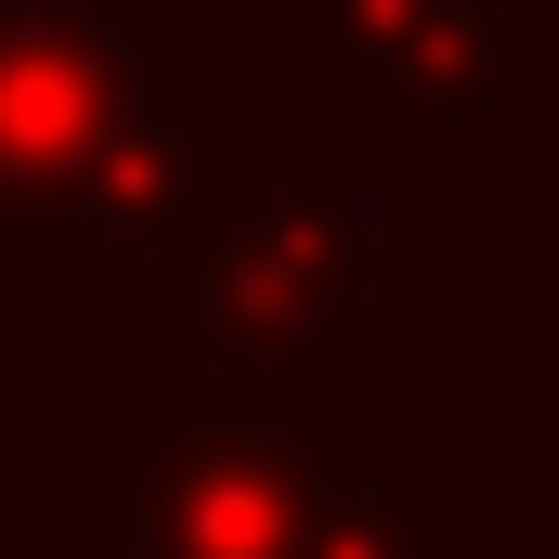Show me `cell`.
<instances>
[{
	"label": "cell",
	"instance_id": "obj_6",
	"mask_svg": "<svg viewBox=\"0 0 559 559\" xmlns=\"http://www.w3.org/2000/svg\"><path fill=\"white\" fill-rule=\"evenodd\" d=\"M0 559H79V547H0Z\"/></svg>",
	"mask_w": 559,
	"mask_h": 559
},
{
	"label": "cell",
	"instance_id": "obj_5",
	"mask_svg": "<svg viewBox=\"0 0 559 559\" xmlns=\"http://www.w3.org/2000/svg\"><path fill=\"white\" fill-rule=\"evenodd\" d=\"M312 559H495V547H468V534L442 521L429 481H391V468H378V481L325 521V547H312Z\"/></svg>",
	"mask_w": 559,
	"mask_h": 559
},
{
	"label": "cell",
	"instance_id": "obj_2",
	"mask_svg": "<svg viewBox=\"0 0 559 559\" xmlns=\"http://www.w3.org/2000/svg\"><path fill=\"white\" fill-rule=\"evenodd\" d=\"M378 481V429L286 404V391H195L118 481L79 495V559H312L325 521Z\"/></svg>",
	"mask_w": 559,
	"mask_h": 559
},
{
	"label": "cell",
	"instance_id": "obj_3",
	"mask_svg": "<svg viewBox=\"0 0 559 559\" xmlns=\"http://www.w3.org/2000/svg\"><path fill=\"white\" fill-rule=\"evenodd\" d=\"M559 66L534 0H312V143L455 131Z\"/></svg>",
	"mask_w": 559,
	"mask_h": 559
},
{
	"label": "cell",
	"instance_id": "obj_4",
	"mask_svg": "<svg viewBox=\"0 0 559 559\" xmlns=\"http://www.w3.org/2000/svg\"><path fill=\"white\" fill-rule=\"evenodd\" d=\"M143 79V0H0V248L66 235V195L118 143Z\"/></svg>",
	"mask_w": 559,
	"mask_h": 559
},
{
	"label": "cell",
	"instance_id": "obj_1",
	"mask_svg": "<svg viewBox=\"0 0 559 559\" xmlns=\"http://www.w3.org/2000/svg\"><path fill=\"white\" fill-rule=\"evenodd\" d=\"M378 222L325 182L312 131H209L195 209L131 261V352L182 391L325 404L378 365Z\"/></svg>",
	"mask_w": 559,
	"mask_h": 559
},
{
	"label": "cell",
	"instance_id": "obj_7",
	"mask_svg": "<svg viewBox=\"0 0 559 559\" xmlns=\"http://www.w3.org/2000/svg\"><path fill=\"white\" fill-rule=\"evenodd\" d=\"M547 559H559V508H547Z\"/></svg>",
	"mask_w": 559,
	"mask_h": 559
}]
</instances>
